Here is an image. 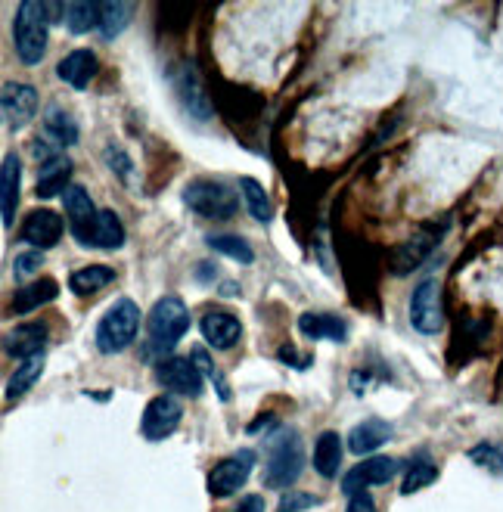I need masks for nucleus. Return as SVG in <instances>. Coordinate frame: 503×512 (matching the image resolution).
I'll return each mask as SVG.
<instances>
[{"label": "nucleus", "instance_id": "1", "mask_svg": "<svg viewBox=\"0 0 503 512\" xmlns=\"http://www.w3.org/2000/svg\"><path fill=\"white\" fill-rule=\"evenodd\" d=\"M47 25H50V10L41 0H25L16 10L13 19V41H16V56L25 66H38L47 50Z\"/></svg>", "mask_w": 503, "mask_h": 512}, {"label": "nucleus", "instance_id": "2", "mask_svg": "<svg viewBox=\"0 0 503 512\" xmlns=\"http://www.w3.org/2000/svg\"><path fill=\"white\" fill-rule=\"evenodd\" d=\"M187 329H190V311L177 295L159 298L150 317H146V333H150V342L159 351H171L187 336Z\"/></svg>", "mask_w": 503, "mask_h": 512}, {"label": "nucleus", "instance_id": "3", "mask_svg": "<svg viewBox=\"0 0 503 512\" xmlns=\"http://www.w3.org/2000/svg\"><path fill=\"white\" fill-rule=\"evenodd\" d=\"M137 329H140V308L134 305L131 298H118L97 323V348H100V354L125 351L134 342Z\"/></svg>", "mask_w": 503, "mask_h": 512}, {"label": "nucleus", "instance_id": "4", "mask_svg": "<svg viewBox=\"0 0 503 512\" xmlns=\"http://www.w3.org/2000/svg\"><path fill=\"white\" fill-rule=\"evenodd\" d=\"M302 466H305V450H302L299 435L283 432L271 444V457H268V466H264V485L268 488H289L299 481Z\"/></svg>", "mask_w": 503, "mask_h": 512}, {"label": "nucleus", "instance_id": "5", "mask_svg": "<svg viewBox=\"0 0 503 512\" xmlns=\"http://www.w3.org/2000/svg\"><path fill=\"white\" fill-rule=\"evenodd\" d=\"M184 202L190 212H196L202 218H212V221L233 218L236 208H240V199L233 196V190L218 184V180H193V184L184 190Z\"/></svg>", "mask_w": 503, "mask_h": 512}, {"label": "nucleus", "instance_id": "6", "mask_svg": "<svg viewBox=\"0 0 503 512\" xmlns=\"http://www.w3.org/2000/svg\"><path fill=\"white\" fill-rule=\"evenodd\" d=\"M63 205H66V218H69V230L78 239L81 246L94 249V233H97V221L100 212L94 208V199L87 196V190L81 184H72L63 193Z\"/></svg>", "mask_w": 503, "mask_h": 512}, {"label": "nucleus", "instance_id": "7", "mask_svg": "<svg viewBox=\"0 0 503 512\" xmlns=\"http://www.w3.org/2000/svg\"><path fill=\"white\" fill-rule=\"evenodd\" d=\"M410 323L423 336H435L438 329H441V323H445V311H441V286L432 277L423 280L417 289H413V298H410Z\"/></svg>", "mask_w": 503, "mask_h": 512}, {"label": "nucleus", "instance_id": "8", "mask_svg": "<svg viewBox=\"0 0 503 512\" xmlns=\"http://www.w3.org/2000/svg\"><path fill=\"white\" fill-rule=\"evenodd\" d=\"M252 469H255L252 450H240V454L215 463V469L209 472V494L212 497H233L249 481Z\"/></svg>", "mask_w": 503, "mask_h": 512}, {"label": "nucleus", "instance_id": "9", "mask_svg": "<svg viewBox=\"0 0 503 512\" xmlns=\"http://www.w3.org/2000/svg\"><path fill=\"white\" fill-rule=\"evenodd\" d=\"M156 376L168 391H174V395H181V398H199L205 388L202 370L196 367L193 357H168Z\"/></svg>", "mask_w": 503, "mask_h": 512}, {"label": "nucleus", "instance_id": "10", "mask_svg": "<svg viewBox=\"0 0 503 512\" xmlns=\"http://www.w3.org/2000/svg\"><path fill=\"white\" fill-rule=\"evenodd\" d=\"M181 404H177L171 395H162V398H153L150 407L143 410V419H140V432L143 438L150 441H165L177 432V426H181Z\"/></svg>", "mask_w": 503, "mask_h": 512}, {"label": "nucleus", "instance_id": "11", "mask_svg": "<svg viewBox=\"0 0 503 512\" xmlns=\"http://www.w3.org/2000/svg\"><path fill=\"white\" fill-rule=\"evenodd\" d=\"M398 472V460L392 457H370L364 463H358L351 472H345L342 478V494L354 497V494H361L373 485H386V481H392Z\"/></svg>", "mask_w": 503, "mask_h": 512}, {"label": "nucleus", "instance_id": "12", "mask_svg": "<svg viewBox=\"0 0 503 512\" xmlns=\"http://www.w3.org/2000/svg\"><path fill=\"white\" fill-rule=\"evenodd\" d=\"M0 106H4V122L10 131H19L25 128L28 122L35 118L38 112V90L28 87L22 81H7L4 84V100H0Z\"/></svg>", "mask_w": 503, "mask_h": 512}, {"label": "nucleus", "instance_id": "13", "mask_svg": "<svg viewBox=\"0 0 503 512\" xmlns=\"http://www.w3.org/2000/svg\"><path fill=\"white\" fill-rule=\"evenodd\" d=\"M19 236H22V243L35 249H50L63 239V218L50 212V208H35V212L25 215Z\"/></svg>", "mask_w": 503, "mask_h": 512}, {"label": "nucleus", "instance_id": "14", "mask_svg": "<svg viewBox=\"0 0 503 512\" xmlns=\"http://www.w3.org/2000/svg\"><path fill=\"white\" fill-rule=\"evenodd\" d=\"M199 329H202V339L209 342L212 348H233L243 336V326L236 320L230 311L224 308H215V311H205L202 320H199Z\"/></svg>", "mask_w": 503, "mask_h": 512}, {"label": "nucleus", "instance_id": "15", "mask_svg": "<svg viewBox=\"0 0 503 512\" xmlns=\"http://www.w3.org/2000/svg\"><path fill=\"white\" fill-rule=\"evenodd\" d=\"M174 87H177V97H181L184 106L190 109V115H196V118H209L212 115L209 94L202 90V81H199V75H196V69L190 63H181L174 69Z\"/></svg>", "mask_w": 503, "mask_h": 512}, {"label": "nucleus", "instance_id": "16", "mask_svg": "<svg viewBox=\"0 0 503 512\" xmlns=\"http://www.w3.org/2000/svg\"><path fill=\"white\" fill-rule=\"evenodd\" d=\"M44 345H47V326L44 323H22V326L10 329L7 339H4L7 354L19 357V360H32V357L44 354Z\"/></svg>", "mask_w": 503, "mask_h": 512}, {"label": "nucleus", "instance_id": "17", "mask_svg": "<svg viewBox=\"0 0 503 512\" xmlns=\"http://www.w3.org/2000/svg\"><path fill=\"white\" fill-rule=\"evenodd\" d=\"M19 187H22V162L16 153H7L4 168H0V208H4V227L16 224Z\"/></svg>", "mask_w": 503, "mask_h": 512}, {"label": "nucleus", "instance_id": "18", "mask_svg": "<svg viewBox=\"0 0 503 512\" xmlns=\"http://www.w3.org/2000/svg\"><path fill=\"white\" fill-rule=\"evenodd\" d=\"M438 239H441V230H423V233H417L410 239V243H404L398 252H395V277H407L413 267H420L429 255H432V249L438 246Z\"/></svg>", "mask_w": 503, "mask_h": 512}, {"label": "nucleus", "instance_id": "19", "mask_svg": "<svg viewBox=\"0 0 503 512\" xmlns=\"http://www.w3.org/2000/svg\"><path fill=\"white\" fill-rule=\"evenodd\" d=\"M56 75H59V81H66L69 87L84 90L87 84H91V78L97 75V56H94V50H72L69 56L59 59Z\"/></svg>", "mask_w": 503, "mask_h": 512}, {"label": "nucleus", "instance_id": "20", "mask_svg": "<svg viewBox=\"0 0 503 512\" xmlns=\"http://www.w3.org/2000/svg\"><path fill=\"white\" fill-rule=\"evenodd\" d=\"M392 438V426L382 419H364L361 426H354L348 432V450L351 454H373L376 447H382Z\"/></svg>", "mask_w": 503, "mask_h": 512}, {"label": "nucleus", "instance_id": "21", "mask_svg": "<svg viewBox=\"0 0 503 512\" xmlns=\"http://www.w3.org/2000/svg\"><path fill=\"white\" fill-rule=\"evenodd\" d=\"M69 174H72V159L69 156H59L53 162H47L38 174V184L35 193L41 199H53V196H63L69 190Z\"/></svg>", "mask_w": 503, "mask_h": 512}, {"label": "nucleus", "instance_id": "22", "mask_svg": "<svg viewBox=\"0 0 503 512\" xmlns=\"http://www.w3.org/2000/svg\"><path fill=\"white\" fill-rule=\"evenodd\" d=\"M314 469L323 478H336L342 469V438L336 432H323L314 444Z\"/></svg>", "mask_w": 503, "mask_h": 512}, {"label": "nucleus", "instance_id": "23", "mask_svg": "<svg viewBox=\"0 0 503 512\" xmlns=\"http://www.w3.org/2000/svg\"><path fill=\"white\" fill-rule=\"evenodd\" d=\"M299 329L305 339H345L348 336V326L345 320L333 317V314H302L299 317Z\"/></svg>", "mask_w": 503, "mask_h": 512}, {"label": "nucleus", "instance_id": "24", "mask_svg": "<svg viewBox=\"0 0 503 512\" xmlns=\"http://www.w3.org/2000/svg\"><path fill=\"white\" fill-rule=\"evenodd\" d=\"M56 295H59V286L53 280H35V283H28V286H22L13 295V314L35 311V308L47 305V301H53Z\"/></svg>", "mask_w": 503, "mask_h": 512}, {"label": "nucleus", "instance_id": "25", "mask_svg": "<svg viewBox=\"0 0 503 512\" xmlns=\"http://www.w3.org/2000/svg\"><path fill=\"white\" fill-rule=\"evenodd\" d=\"M44 134L53 140L56 149H66L78 140V125H75V118L66 112V109H59L53 106L44 118Z\"/></svg>", "mask_w": 503, "mask_h": 512}, {"label": "nucleus", "instance_id": "26", "mask_svg": "<svg viewBox=\"0 0 503 512\" xmlns=\"http://www.w3.org/2000/svg\"><path fill=\"white\" fill-rule=\"evenodd\" d=\"M115 280V270L106 267V264H91V267H81L69 277V289L78 292V295H91V292H100L106 289L109 283Z\"/></svg>", "mask_w": 503, "mask_h": 512}, {"label": "nucleus", "instance_id": "27", "mask_svg": "<svg viewBox=\"0 0 503 512\" xmlns=\"http://www.w3.org/2000/svg\"><path fill=\"white\" fill-rule=\"evenodd\" d=\"M63 19H66V25L72 28L75 35H84V32H91V28L100 25L103 7L100 4H91V0H75V4H66L63 7Z\"/></svg>", "mask_w": 503, "mask_h": 512}, {"label": "nucleus", "instance_id": "28", "mask_svg": "<svg viewBox=\"0 0 503 512\" xmlns=\"http://www.w3.org/2000/svg\"><path fill=\"white\" fill-rule=\"evenodd\" d=\"M240 190H243V199H246V208H249V215L261 224H268L274 218V205H271V196L264 193V187L258 184V180L252 177H243L240 180Z\"/></svg>", "mask_w": 503, "mask_h": 512}, {"label": "nucleus", "instance_id": "29", "mask_svg": "<svg viewBox=\"0 0 503 512\" xmlns=\"http://www.w3.org/2000/svg\"><path fill=\"white\" fill-rule=\"evenodd\" d=\"M122 243H125V227H122V221H118L115 212L103 208V212H100V221H97V233H94V249L115 252Z\"/></svg>", "mask_w": 503, "mask_h": 512}, {"label": "nucleus", "instance_id": "30", "mask_svg": "<svg viewBox=\"0 0 503 512\" xmlns=\"http://www.w3.org/2000/svg\"><path fill=\"white\" fill-rule=\"evenodd\" d=\"M41 370H44V354H38V357H32V360H22V367L13 373V379H10V385H7V398H10V401H19V398L25 395V391L41 379Z\"/></svg>", "mask_w": 503, "mask_h": 512}, {"label": "nucleus", "instance_id": "31", "mask_svg": "<svg viewBox=\"0 0 503 512\" xmlns=\"http://www.w3.org/2000/svg\"><path fill=\"white\" fill-rule=\"evenodd\" d=\"M134 7L131 4H122V0H112V4H103V19H100V35L106 41H112L115 35L125 32V25L131 19Z\"/></svg>", "mask_w": 503, "mask_h": 512}, {"label": "nucleus", "instance_id": "32", "mask_svg": "<svg viewBox=\"0 0 503 512\" xmlns=\"http://www.w3.org/2000/svg\"><path fill=\"white\" fill-rule=\"evenodd\" d=\"M209 246L233 261H240V264H252L255 261V252L252 246L246 243L243 236H233V233H218V236H209Z\"/></svg>", "mask_w": 503, "mask_h": 512}, {"label": "nucleus", "instance_id": "33", "mask_svg": "<svg viewBox=\"0 0 503 512\" xmlns=\"http://www.w3.org/2000/svg\"><path fill=\"white\" fill-rule=\"evenodd\" d=\"M438 478V469H435V463L429 460V457H417L410 466H407V472H404V481H401V494H413V491H420V488H426V485H432V481Z\"/></svg>", "mask_w": 503, "mask_h": 512}, {"label": "nucleus", "instance_id": "34", "mask_svg": "<svg viewBox=\"0 0 503 512\" xmlns=\"http://www.w3.org/2000/svg\"><path fill=\"white\" fill-rule=\"evenodd\" d=\"M190 357L196 360V367L202 370V376H209V379H212V385L218 388V398H221V401H230V385H227L224 373L212 364L209 351H205V348H193V354H190Z\"/></svg>", "mask_w": 503, "mask_h": 512}, {"label": "nucleus", "instance_id": "35", "mask_svg": "<svg viewBox=\"0 0 503 512\" xmlns=\"http://www.w3.org/2000/svg\"><path fill=\"white\" fill-rule=\"evenodd\" d=\"M469 460L488 469L491 475H503V450L497 444H476L469 450Z\"/></svg>", "mask_w": 503, "mask_h": 512}, {"label": "nucleus", "instance_id": "36", "mask_svg": "<svg viewBox=\"0 0 503 512\" xmlns=\"http://www.w3.org/2000/svg\"><path fill=\"white\" fill-rule=\"evenodd\" d=\"M41 267H44V252H41V249H35V252H22V255H16V261H13L16 277H28V274H35V270H41Z\"/></svg>", "mask_w": 503, "mask_h": 512}, {"label": "nucleus", "instance_id": "37", "mask_svg": "<svg viewBox=\"0 0 503 512\" xmlns=\"http://www.w3.org/2000/svg\"><path fill=\"white\" fill-rule=\"evenodd\" d=\"M106 162H109V168L118 174V177H122L125 180V184H128V180H131V159L125 156V149H118V146H109L106 149Z\"/></svg>", "mask_w": 503, "mask_h": 512}, {"label": "nucleus", "instance_id": "38", "mask_svg": "<svg viewBox=\"0 0 503 512\" xmlns=\"http://www.w3.org/2000/svg\"><path fill=\"white\" fill-rule=\"evenodd\" d=\"M314 503H317V497H311V494H286V497H280L277 512H302V509H311Z\"/></svg>", "mask_w": 503, "mask_h": 512}, {"label": "nucleus", "instance_id": "39", "mask_svg": "<svg viewBox=\"0 0 503 512\" xmlns=\"http://www.w3.org/2000/svg\"><path fill=\"white\" fill-rule=\"evenodd\" d=\"M345 512H376V503H373V497L367 491H361V494H354L348 500V509Z\"/></svg>", "mask_w": 503, "mask_h": 512}, {"label": "nucleus", "instance_id": "40", "mask_svg": "<svg viewBox=\"0 0 503 512\" xmlns=\"http://www.w3.org/2000/svg\"><path fill=\"white\" fill-rule=\"evenodd\" d=\"M233 512H264V497L252 494V497H243L240 506H236Z\"/></svg>", "mask_w": 503, "mask_h": 512}]
</instances>
